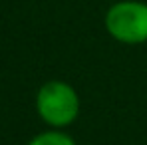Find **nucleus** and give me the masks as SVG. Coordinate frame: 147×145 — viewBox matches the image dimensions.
<instances>
[{
    "label": "nucleus",
    "instance_id": "1",
    "mask_svg": "<svg viewBox=\"0 0 147 145\" xmlns=\"http://www.w3.org/2000/svg\"><path fill=\"white\" fill-rule=\"evenodd\" d=\"M34 109L50 129H66L76 123L82 113V97L72 84L54 78L38 88L34 96Z\"/></svg>",
    "mask_w": 147,
    "mask_h": 145
},
{
    "label": "nucleus",
    "instance_id": "3",
    "mask_svg": "<svg viewBox=\"0 0 147 145\" xmlns=\"http://www.w3.org/2000/svg\"><path fill=\"white\" fill-rule=\"evenodd\" d=\"M26 145H78L76 139L66 131V129H44L30 137Z\"/></svg>",
    "mask_w": 147,
    "mask_h": 145
},
{
    "label": "nucleus",
    "instance_id": "2",
    "mask_svg": "<svg viewBox=\"0 0 147 145\" xmlns=\"http://www.w3.org/2000/svg\"><path fill=\"white\" fill-rule=\"evenodd\" d=\"M103 26L109 38L125 46H139L147 42V2L117 0L103 16Z\"/></svg>",
    "mask_w": 147,
    "mask_h": 145
}]
</instances>
